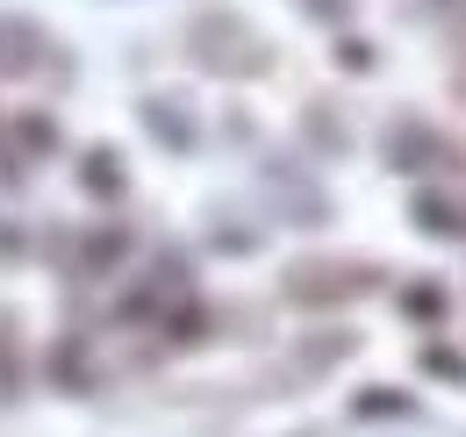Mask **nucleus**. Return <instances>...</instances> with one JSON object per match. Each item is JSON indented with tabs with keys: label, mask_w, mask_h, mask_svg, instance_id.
Here are the masks:
<instances>
[{
	"label": "nucleus",
	"mask_w": 466,
	"mask_h": 437,
	"mask_svg": "<svg viewBox=\"0 0 466 437\" xmlns=\"http://www.w3.org/2000/svg\"><path fill=\"white\" fill-rule=\"evenodd\" d=\"M194 65L201 72H216V79H258L273 51L258 44V29L230 15V7H208V15H194Z\"/></svg>",
	"instance_id": "1"
},
{
	"label": "nucleus",
	"mask_w": 466,
	"mask_h": 437,
	"mask_svg": "<svg viewBox=\"0 0 466 437\" xmlns=\"http://www.w3.org/2000/svg\"><path fill=\"white\" fill-rule=\"evenodd\" d=\"M373 287H380V266L309 259V266H294V273H288V301H301V309H330V301H359V294H373Z\"/></svg>",
	"instance_id": "2"
},
{
	"label": "nucleus",
	"mask_w": 466,
	"mask_h": 437,
	"mask_svg": "<svg viewBox=\"0 0 466 437\" xmlns=\"http://www.w3.org/2000/svg\"><path fill=\"white\" fill-rule=\"evenodd\" d=\"M137 122H144L166 151H194V144H201V129L187 122V108H179L173 94H144V101H137Z\"/></svg>",
	"instance_id": "3"
},
{
	"label": "nucleus",
	"mask_w": 466,
	"mask_h": 437,
	"mask_svg": "<svg viewBox=\"0 0 466 437\" xmlns=\"http://www.w3.org/2000/svg\"><path fill=\"white\" fill-rule=\"evenodd\" d=\"M36 51H44V29L22 15H0V72H29Z\"/></svg>",
	"instance_id": "4"
},
{
	"label": "nucleus",
	"mask_w": 466,
	"mask_h": 437,
	"mask_svg": "<svg viewBox=\"0 0 466 437\" xmlns=\"http://www.w3.org/2000/svg\"><path fill=\"white\" fill-rule=\"evenodd\" d=\"M409 216H416L423 237H460V229H466L460 208H452V201H438V194H416V208H409Z\"/></svg>",
	"instance_id": "5"
},
{
	"label": "nucleus",
	"mask_w": 466,
	"mask_h": 437,
	"mask_svg": "<svg viewBox=\"0 0 466 437\" xmlns=\"http://www.w3.org/2000/svg\"><path fill=\"white\" fill-rule=\"evenodd\" d=\"M79 179H86L94 194H122V165H116V151H86V165H79Z\"/></svg>",
	"instance_id": "6"
},
{
	"label": "nucleus",
	"mask_w": 466,
	"mask_h": 437,
	"mask_svg": "<svg viewBox=\"0 0 466 437\" xmlns=\"http://www.w3.org/2000/svg\"><path fill=\"white\" fill-rule=\"evenodd\" d=\"M402 309L416 316V323H438V316H445V294H438V287H409Z\"/></svg>",
	"instance_id": "7"
},
{
	"label": "nucleus",
	"mask_w": 466,
	"mask_h": 437,
	"mask_svg": "<svg viewBox=\"0 0 466 437\" xmlns=\"http://www.w3.org/2000/svg\"><path fill=\"white\" fill-rule=\"evenodd\" d=\"M351 409H359V416H409L416 401H409V394H359Z\"/></svg>",
	"instance_id": "8"
},
{
	"label": "nucleus",
	"mask_w": 466,
	"mask_h": 437,
	"mask_svg": "<svg viewBox=\"0 0 466 437\" xmlns=\"http://www.w3.org/2000/svg\"><path fill=\"white\" fill-rule=\"evenodd\" d=\"M423 373H445V381H466V359H460V351H445V344H431V351H423Z\"/></svg>",
	"instance_id": "9"
},
{
	"label": "nucleus",
	"mask_w": 466,
	"mask_h": 437,
	"mask_svg": "<svg viewBox=\"0 0 466 437\" xmlns=\"http://www.w3.org/2000/svg\"><path fill=\"white\" fill-rule=\"evenodd\" d=\"M309 137H323L330 151H345V122H330L323 108H309Z\"/></svg>",
	"instance_id": "10"
},
{
	"label": "nucleus",
	"mask_w": 466,
	"mask_h": 437,
	"mask_svg": "<svg viewBox=\"0 0 466 437\" xmlns=\"http://www.w3.org/2000/svg\"><path fill=\"white\" fill-rule=\"evenodd\" d=\"M301 15H316V22H345L351 15V0H294Z\"/></svg>",
	"instance_id": "11"
},
{
	"label": "nucleus",
	"mask_w": 466,
	"mask_h": 437,
	"mask_svg": "<svg viewBox=\"0 0 466 437\" xmlns=\"http://www.w3.org/2000/svg\"><path fill=\"white\" fill-rule=\"evenodd\" d=\"M338 57H345V72H366V65H373V51H366L359 36H345V44H338Z\"/></svg>",
	"instance_id": "12"
}]
</instances>
